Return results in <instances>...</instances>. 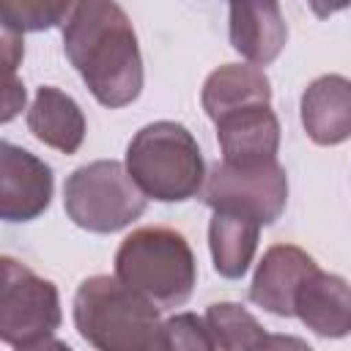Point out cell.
Returning <instances> with one entry per match:
<instances>
[{
    "label": "cell",
    "mask_w": 351,
    "mask_h": 351,
    "mask_svg": "<svg viewBox=\"0 0 351 351\" xmlns=\"http://www.w3.org/2000/svg\"><path fill=\"white\" fill-rule=\"evenodd\" d=\"M261 239V222L236 211H214L208 222V250L219 277L239 280L247 274Z\"/></svg>",
    "instance_id": "obj_16"
},
{
    "label": "cell",
    "mask_w": 351,
    "mask_h": 351,
    "mask_svg": "<svg viewBox=\"0 0 351 351\" xmlns=\"http://www.w3.org/2000/svg\"><path fill=\"white\" fill-rule=\"evenodd\" d=\"M145 195L115 159H96L77 167L63 184L69 219L88 233H118L145 211Z\"/></svg>",
    "instance_id": "obj_5"
},
{
    "label": "cell",
    "mask_w": 351,
    "mask_h": 351,
    "mask_svg": "<svg viewBox=\"0 0 351 351\" xmlns=\"http://www.w3.org/2000/svg\"><path fill=\"white\" fill-rule=\"evenodd\" d=\"M228 33L233 49L250 60V66H269L280 58L288 27L282 11L271 0H241L228 8Z\"/></svg>",
    "instance_id": "obj_11"
},
{
    "label": "cell",
    "mask_w": 351,
    "mask_h": 351,
    "mask_svg": "<svg viewBox=\"0 0 351 351\" xmlns=\"http://www.w3.org/2000/svg\"><path fill=\"white\" fill-rule=\"evenodd\" d=\"M200 197L211 211H236L261 225H274L288 203V176L280 162L258 167L217 162L206 176Z\"/></svg>",
    "instance_id": "obj_7"
},
{
    "label": "cell",
    "mask_w": 351,
    "mask_h": 351,
    "mask_svg": "<svg viewBox=\"0 0 351 351\" xmlns=\"http://www.w3.org/2000/svg\"><path fill=\"white\" fill-rule=\"evenodd\" d=\"M222 162L230 167H258L277 162L280 121L271 107H247L217 121Z\"/></svg>",
    "instance_id": "obj_10"
},
{
    "label": "cell",
    "mask_w": 351,
    "mask_h": 351,
    "mask_svg": "<svg viewBox=\"0 0 351 351\" xmlns=\"http://www.w3.org/2000/svg\"><path fill=\"white\" fill-rule=\"evenodd\" d=\"M167 351H219L206 318L195 313H176L165 321Z\"/></svg>",
    "instance_id": "obj_19"
},
{
    "label": "cell",
    "mask_w": 351,
    "mask_h": 351,
    "mask_svg": "<svg viewBox=\"0 0 351 351\" xmlns=\"http://www.w3.org/2000/svg\"><path fill=\"white\" fill-rule=\"evenodd\" d=\"M302 126L315 145H340L351 137V80L343 74L315 77L299 101Z\"/></svg>",
    "instance_id": "obj_12"
},
{
    "label": "cell",
    "mask_w": 351,
    "mask_h": 351,
    "mask_svg": "<svg viewBox=\"0 0 351 351\" xmlns=\"http://www.w3.org/2000/svg\"><path fill=\"white\" fill-rule=\"evenodd\" d=\"M115 277L159 310H170L189 302L197 282V263L189 241L178 230L148 225L121 241Z\"/></svg>",
    "instance_id": "obj_3"
},
{
    "label": "cell",
    "mask_w": 351,
    "mask_h": 351,
    "mask_svg": "<svg viewBox=\"0 0 351 351\" xmlns=\"http://www.w3.org/2000/svg\"><path fill=\"white\" fill-rule=\"evenodd\" d=\"M318 271V263L293 244H274L263 252L250 282V302L271 315L291 318L302 285Z\"/></svg>",
    "instance_id": "obj_9"
},
{
    "label": "cell",
    "mask_w": 351,
    "mask_h": 351,
    "mask_svg": "<svg viewBox=\"0 0 351 351\" xmlns=\"http://www.w3.org/2000/svg\"><path fill=\"white\" fill-rule=\"evenodd\" d=\"M71 313L80 337L96 351H167L159 307L118 277L82 280Z\"/></svg>",
    "instance_id": "obj_2"
},
{
    "label": "cell",
    "mask_w": 351,
    "mask_h": 351,
    "mask_svg": "<svg viewBox=\"0 0 351 351\" xmlns=\"http://www.w3.org/2000/svg\"><path fill=\"white\" fill-rule=\"evenodd\" d=\"M206 324L219 351H255L266 340V329L258 318L236 302H214L206 310Z\"/></svg>",
    "instance_id": "obj_17"
},
{
    "label": "cell",
    "mask_w": 351,
    "mask_h": 351,
    "mask_svg": "<svg viewBox=\"0 0 351 351\" xmlns=\"http://www.w3.org/2000/svg\"><path fill=\"white\" fill-rule=\"evenodd\" d=\"M200 104L206 115L217 123L219 118L247 107H271V85L258 66L225 63L206 77Z\"/></svg>",
    "instance_id": "obj_14"
},
{
    "label": "cell",
    "mask_w": 351,
    "mask_h": 351,
    "mask_svg": "<svg viewBox=\"0 0 351 351\" xmlns=\"http://www.w3.org/2000/svg\"><path fill=\"white\" fill-rule=\"evenodd\" d=\"M126 170L145 197L184 203L203 192L206 162L197 140L184 123L154 121L126 145Z\"/></svg>",
    "instance_id": "obj_4"
},
{
    "label": "cell",
    "mask_w": 351,
    "mask_h": 351,
    "mask_svg": "<svg viewBox=\"0 0 351 351\" xmlns=\"http://www.w3.org/2000/svg\"><path fill=\"white\" fill-rule=\"evenodd\" d=\"M16 351H74V348H71V346H66L63 340H55V337H44V340H36V343L19 346Z\"/></svg>",
    "instance_id": "obj_22"
},
{
    "label": "cell",
    "mask_w": 351,
    "mask_h": 351,
    "mask_svg": "<svg viewBox=\"0 0 351 351\" xmlns=\"http://www.w3.org/2000/svg\"><path fill=\"white\" fill-rule=\"evenodd\" d=\"M0 340L19 348L52 337L63 318L55 282L38 277L11 255L0 258Z\"/></svg>",
    "instance_id": "obj_6"
},
{
    "label": "cell",
    "mask_w": 351,
    "mask_h": 351,
    "mask_svg": "<svg viewBox=\"0 0 351 351\" xmlns=\"http://www.w3.org/2000/svg\"><path fill=\"white\" fill-rule=\"evenodd\" d=\"M63 49L99 104L118 110L140 96V44L129 14L118 3H74V11L63 25Z\"/></svg>",
    "instance_id": "obj_1"
},
{
    "label": "cell",
    "mask_w": 351,
    "mask_h": 351,
    "mask_svg": "<svg viewBox=\"0 0 351 351\" xmlns=\"http://www.w3.org/2000/svg\"><path fill=\"white\" fill-rule=\"evenodd\" d=\"M74 3L69 0H5L0 3L3 30L11 33H36L49 30L55 25H66Z\"/></svg>",
    "instance_id": "obj_18"
},
{
    "label": "cell",
    "mask_w": 351,
    "mask_h": 351,
    "mask_svg": "<svg viewBox=\"0 0 351 351\" xmlns=\"http://www.w3.org/2000/svg\"><path fill=\"white\" fill-rule=\"evenodd\" d=\"M255 351H315V348L296 335H266V340Z\"/></svg>",
    "instance_id": "obj_20"
},
{
    "label": "cell",
    "mask_w": 351,
    "mask_h": 351,
    "mask_svg": "<svg viewBox=\"0 0 351 351\" xmlns=\"http://www.w3.org/2000/svg\"><path fill=\"white\" fill-rule=\"evenodd\" d=\"M27 129L38 143L60 154H77L85 140V115L66 90L41 85L27 110Z\"/></svg>",
    "instance_id": "obj_15"
},
{
    "label": "cell",
    "mask_w": 351,
    "mask_h": 351,
    "mask_svg": "<svg viewBox=\"0 0 351 351\" xmlns=\"http://www.w3.org/2000/svg\"><path fill=\"white\" fill-rule=\"evenodd\" d=\"M52 167L22 145L0 143V217L5 222H33L52 203Z\"/></svg>",
    "instance_id": "obj_8"
},
{
    "label": "cell",
    "mask_w": 351,
    "mask_h": 351,
    "mask_svg": "<svg viewBox=\"0 0 351 351\" xmlns=\"http://www.w3.org/2000/svg\"><path fill=\"white\" fill-rule=\"evenodd\" d=\"M25 107V85L16 82V77H8L5 85V112H3V123H8L19 110Z\"/></svg>",
    "instance_id": "obj_21"
},
{
    "label": "cell",
    "mask_w": 351,
    "mask_h": 351,
    "mask_svg": "<svg viewBox=\"0 0 351 351\" xmlns=\"http://www.w3.org/2000/svg\"><path fill=\"white\" fill-rule=\"evenodd\" d=\"M293 315L318 337L340 340L351 335V285L329 271H315L299 291Z\"/></svg>",
    "instance_id": "obj_13"
}]
</instances>
